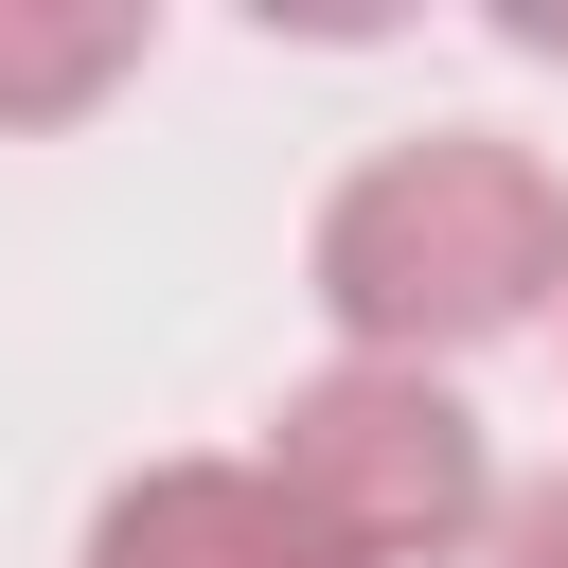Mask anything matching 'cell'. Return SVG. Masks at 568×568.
Segmentation results:
<instances>
[{
  "label": "cell",
  "mask_w": 568,
  "mask_h": 568,
  "mask_svg": "<svg viewBox=\"0 0 568 568\" xmlns=\"http://www.w3.org/2000/svg\"><path fill=\"white\" fill-rule=\"evenodd\" d=\"M89 568H355L266 462H142L89 515Z\"/></svg>",
  "instance_id": "3"
},
{
  "label": "cell",
  "mask_w": 568,
  "mask_h": 568,
  "mask_svg": "<svg viewBox=\"0 0 568 568\" xmlns=\"http://www.w3.org/2000/svg\"><path fill=\"white\" fill-rule=\"evenodd\" d=\"M497 568H568V479H550V497H515V515H497Z\"/></svg>",
  "instance_id": "5"
},
{
  "label": "cell",
  "mask_w": 568,
  "mask_h": 568,
  "mask_svg": "<svg viewBox=\"0 0 568 568\" xmlns=\"http://www.w3.org/2000/svg\"><path fill=\"white\" fill-rule=\"evenodd\" d=\"M124 71H142V18H124V0H71V18L0 0V124H71V106L124 89Z\"/></svg>",
  "instance_id": "4"
},
{
  "label": "cell",
  "mask_w": 568,
  "mask_h": 568,
  "mask_svg": "<svg viewBox=\"0 0 568 568\" xmlns=\"http://www.w3.org/2000/svg\"><path fill=\"white\" fill-rule=\"evenodd\" d=\"M266 479L355 550V568H426V550H462V532H497V462H479V408L444 390V373H373V355H337L320 390H284V426H266Z\"/></svg>",
  "instance_id": "2"
},
{
  "label": "cell",
  "mask_w": 568,
  "mask_h": 568,
  "mask_svg": "<svg viewBox=\"0 0 568 568\" xmlns=\"http://www.w3.org/2000/svg\"><path fill=\"white\" fill-rule=\"evenodd\" d=\"M550 284H568V178L532 142H497V124L373 142L320 195V320L373 373H444V355L515 337Z\"/></svg>",
  "instance_id": "1"
}]
</instances>
